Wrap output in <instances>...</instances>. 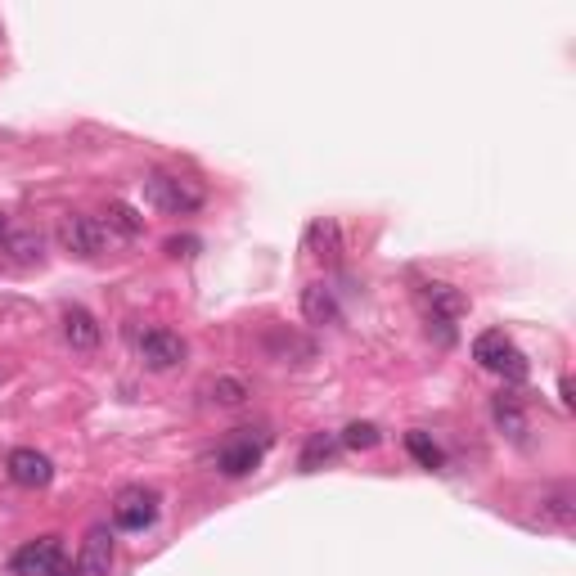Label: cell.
<instances>
[{
  "label": "cell",
  "instance_id": "obj_1",
  "mask_svg": "<svg viewBox=\"0 0 576 576\" xmlns=\"http://www.w3.org/2000/svg\"><path fill=\"white\" fill-rule=\"evenodd\" d=\"M144 198H149V207H158V212L167 216H189L203 207V189L194 185V180L185 176H171V171H149L144 176Z\"/></svg>",
  "mask_w": 576,
  "mask_h": 576
},
{
  "label": "cell",
  "instance_id": "obj_2",
  "mask_svg": "<svg viewBox=\"0 0 576 576\" xmlns=\"http://www.w3.org/2000/svg\"><path fill=\"white\" fill-rule=\"evenodd\" d=\"M473 360L482 369H491V374L509 378V383H522V378H527V360H522V351L513 347L504 329L477 333V338H473Z\"/></svg>",
  "mask_w": 576,
  "mask_h": 576
},
{
  "label": "cell",
  "instance_id": "obj_3",
  "mask_svg": "<svg viewBox=\"0 0 576 576\" xmlns=\"http://www.w3.org/2000/svg\"><path fill=\"white\" fill-rule=\"evenodd\" d=\"M266 446L270 437L261 432V437H252V428H239V437H230L221 450H216V473L221 477H248L261 468V459H266Z\"/></svg>",
  "mask_w": 576,
  "mask_h": 576
},
{
  "label": "cell",
  "instance_id": "obj_4",
  "mask_svg": "<svg viewBox=\"0 0 576 576\" xmlns=\"http://www.w3.org/2000/svg\"><path fill=\"white\" fill-rule=\"evenodd\" d=\"M108 243V230L99 216H86V212H72L63 216L59 225V248L68 252V257H99Z\"/></svg>",
  "mask_w": 576,
  "mask_h": 576
},
{
  "label": "cell",
  "instance_id": "obj_5",
  "mask_svg": "<svg viewBox=\"0 0 576 576\" xmlns=\"http://www.w3.org/2000/svg\"><path fill=\"white\" fill-rule=\"evenodd\" d=\"M135 351H140L144 369H153V374H167V369H176L180 360L189 356L185 338L171 329H144L140 338H135Z\"/></svg>",
  "mask_w": 576,
  "mask_h": 576
},
{
  "label": "cell",
  "instance_id": "obj_6",
  "mask_svg": "<svg viewBox=\"0 0 576 576\" xmlns=\"http://www.w3.org/2000/svg\"><path fill=\"white\" fill-rule=\"evenodd\" d=\"M5 473H9V482L23 486V491H41V486L54 482L50 455H41V450H32V446L9 450V455H5Z\"/></svg>",
  "mask_w": 576,
  "mask_h": 576
},
{
  "label": "cell",
  "instance_id": "obj_7",
  "mask_svg": "<svg viewBox=\"0 0 576 576\" xmlns=\"http://www.w3.org/2000/svg\"><path fill=\"white\" fill-rule=\"evenodd\" d=\"M59 563H63L59 536H41V540H27V545L14 549V558H9V572H14V576H50Z\"/></svg>",
  "mask_w": 576,
  "mask_h": 576
},
{
  "label": "cell",
  "instance_id": "obj_8",
  "mask_svg": "<svg viewBox=\"0 0 576 576\" xmlns=\"http://www.w3.org/2000/svg\"><path fill=\"white\" fill-rule=\"evenodd\" d=\"M113 522L122 531H144L158 522V491H144V486H131V491L117 495L113 504Z\"/></svg>",
  "mask_w": 576,
  "mask_h": 576
},
{
  "label": "cell",
  "instance_id": "obj_9",
  "mask_svg": "<svg viewBox=\"0 0 576 576\" xmlns=\"http://www.w3.org/2000/svg\"><path fill=\"white\" fill-rule=\"evenodd\" d=\"M113 558H117V540H113V531L99 522V527H90L86 540H81L77 576H108L113 572Z\"/></svg>",
  "mask_w": 576,
  "mask_h": 576
},
{
  "label": "cell",
  "instance_id": "obj_10",
  "mask_svg": "<svg viewBox=\"0 0 576 576\" xmlns=\"http://www.w3.org/2000/svg\"><path fill=\"white\" fill-rule=\"evenodd\" d=\"M99 338H104V333H99V320L86 311V306H68V311H63V342H68L72 351H95Z\"/></svg>",
  "mask_w": 576,
  "mask_h": 576
},
{
  "label": "cell",
  "instance_id": "obj_11",
  "mask_svg": "<svg viewBox=\"0 0 576 576\" xmlns=\"http://www.w3.org/2000/svg\"><path fill=\"white\" fill-rule=\"evenodd\" d=\"M423 297H428V320H446V324H455L459 315L468 311V297L459 293L455 284H428V288H423Z\"/></svg>",
  "mask_w": 576,
  "mask_h": 576
},
{
  "label": "cell",
  "instance_id": "obj_12",
  "mask_svg": "<svg viewBox=\"0 0 576 576\" xmlns=\"http://www.w3.org/2000/svg\"><path fill=\"white\" fill-rule=\"evenodd\" d=\"M302 315L311 324H338V297H333V288L324 279L302 288Z\"/></svg>",
  "mask_w": 576,
  "mask_h": 576
},
{
  "label": "cell",
  "instance_id": "obj_13",
  "mask_svg": "<svg viewBox=\"0 0 576 576\" xmlns=\"http://www.w3.org/2000/svg\"><path fill=\"white\" fill-rule=\"evenodd\" d=\"M338 446H342L338 432H311L302 455H297V468H302V473H315V468H324L333 455H338Z\"/></svg>",
  "mask_w": 576,
  "mask_h": 576
},
{
  "label": "cell",
  "instance_id": "obj_14",
  "mask_svg": "<svg viewBox=\"0 0 576 576\" xmlns=\"http://www.w3.org/2000/svg\"><path fill=\"white\" fill-rule=\"evenodd\" d=\"M99 221H104L108 234H122V239H140V234H144V216L135 212L131 203H122V198H117V203H108Z\"/></svg>",
  "mask_w": 576,
  "mask_h": 576
},
{
  "label": "cell",
  "instance_id": "obj_15",
  "mask_svg": "<svg viewBox=\"0 0 576 576\" xmlns=\"http://www.w3.org/2000/svg\"><path fill=\"white\" fill-rule=\"evenodd\" d=\"M540 513H545L549 522H558V527H572V518H576L572 486H545V491H540Z\"/></svg>",
  "mask_w": 576,
  "mask_h": 576
},
{
  "label": "cell",
  "instance_id": "obj_16",
  "mask_svg": "<svg viewBox=\"0 0 576 576\" xmlns=\"http://www.w3.org/2000/svg\"><path fill=\"white\" fill-rule=\"evenodd\" d=\"M491 414H495V423H500V428L509 432L513 441L527 432V414H522V401H518L513 392H500V396H495V401H491Z\"/></svg>",
  "mask_w": 576,
  "mask_h": 576
},
{
  "label": "cell",
  "instance_id": "obj_17",
  "mask_svg": "<svg viewBox=\"0 0 576 576\" xmlns=\"http://www.w3.org/2000/svg\"><path fill=\"white\" fill-rule=\"evenodd\" d=\"M338 441L347 450H374L378 441H383V432H378V423H369V419H351L347 428L338 432Z\"/></svg>",
  "mask_w": 576,
  "mask_h": 576
},
{
  "label": "cell",
  "instance_id": "obj_18",
  "mask_svg": "<svg viewBox=\"0 0 576 576\" xmlns=\"http://www.w3.org/2000/svg\"><path fill=\"white\" fill-rule=\"evenodd\" d=\"M405 450H410V455L419 459L423 468H441V464H446V455H441V446L428 437V432H405Z\"/></svg>",
  "mask_w": 576,
  "mask_h": 576
},
{
  "label": "cell",
  "instance_id": "obj_19",
  "mask_svg": "<svg viewBox=\"0 0 576 576\" xmlns=\"http://www.w3.org/2000/svg\"><path fill=\"white\" fill-rule=\"evenodd\" d=\"M5 252L18 266H32V261H41V234H9Z\"/></svg>",
  "mask_w": 576,
  "mask_h": 576
},
{
  "label": "cell",
  "instance_id": "obj_20",
  "mask_svg": "<svg viewBox=\"0 0 576 576\" xmlns=\"http://www.w3.org/2000/svg\"><path fill=\"white\" fill-rule=\"evenodd\" d=\"M212 401L216 405H243V401H248V383H243V378H230V374L216 378V383H212Z\"/></svg>",
  "mask_w": 576,
  "mask_h": 576
},
{
  "label": "cell",
  "instance_id": "obj_21",
  "mask_svg": "<svg viewBox=\"0 0 576 576\" xmlns=\"http://www.w3.org/2000/svg\"><path fill=\"white\" fill-rule=\"evenodd\" d=\"M194 248H198V239H167V252H171V257H189Z\"/></svg>",
  "mask_w": 576,
  "mask_h": 576
},
{
  "label": "cell",
  "instance_id": "obj_22",
  "mask_svg": "<svg viewBox=\"0 0 576 576\" xmlns=\"http://www.w3.org/2000/svg\"><path fill=\"white\" fill-rule=\"evenodd\" d=\"M9 234H14V230H9V221H5V212H0V252H5V243H9Z\"/></svg>",
  "mask_w": 576,
  "mask_h": 576
},
{
  "label": "cell",
  "instance_id": "obj_23",
  "mask_svg": "<svg viewBox=\"0 0 576 576\" xmlns=\"http://www.w3.org/2000/svg\"><path fill=\"white\" fill-rule=\"evenodd\" d=\"M50 576H77V567H68V558H63V563L59 567H54V572Z\"/></svg>",
  "mask_w": 576,
  "mask_h": 576
}]
</instances>
